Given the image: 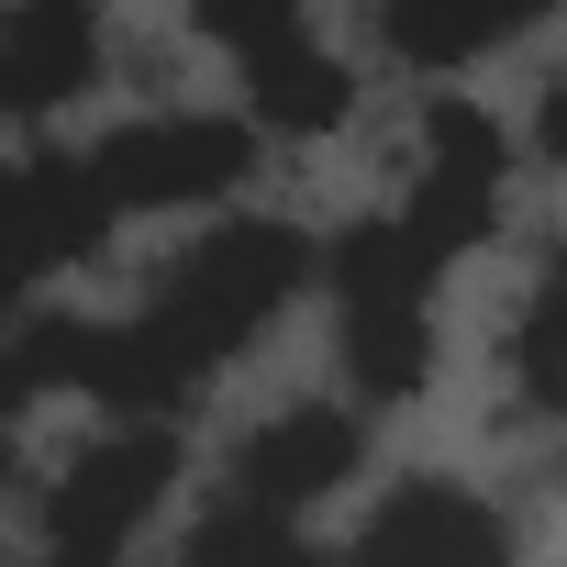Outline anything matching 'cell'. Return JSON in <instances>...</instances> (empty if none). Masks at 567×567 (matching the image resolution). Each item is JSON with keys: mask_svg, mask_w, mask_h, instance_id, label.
Segmentation results:
<instances>
[{"mask_svg": "<svg viewBox=\"0 0 567 567\" xmlns=\"http://www.w3.org/2000/svg\"><path fill=\"white\" fill-rule=\"evenodd\" d=\"M79 167H90L112 223H134V212H212V200H234L256 178V134L234 112H134L101 145H79Z\"/></svg>", "mask_w": 567, "mask_h": 567, "instance_id": "7a4b0ae2", "label": "cell"}, {"mask_svg": "<svg viewBox=\"0 0 567 567\" xmlns=\"http://www.w3.org/2000/svg\"><path fill=\"white\" fill-rule=\"evenodd\" d=\"M112 212L79 167V145H23V156H0V334H12L34 312V290L56 267L101 256Z\"/></svg>", "mask_w": 567, "mask_h": 567, "instance_id": "277c9868", "label": "cell"}, {"mask_svg": "<svg viewBox=\"0 0 567 567\" xmlns=\"http://www.w3.org/2000/svg\"><path fill=\"white\" fill-rule=\"evenodd\" d=\"M512 156H523V145H512L501 112H478V101H434V112H423V167H412V189L390 200V223H401L434 267L478 256V245L501 234Z\"/></svg>", "mask_w": 567, "mask_h": 567, "instance_id": "3957f363", "label": "cell"}, {"mask_svg": "<svg viewBox=\"0 0 567 567\" xmlns=\"http://www.w3.org/2000/svg\"><path fill=\"white\" fill-rule=\"evenodd\" d=\"M178 567H323V545H312L301 523H278V512L223 501V512H200V523H189Z\"/></svg>", "mask_w": 567, "mask_h": 567, "instance_id": "7c38bea8", "label": "cell"}, {"mask_svg": "<svg viewBox=\"0 0 567 567\" xmlns=\"http://www.w3.org/2000/svg\"><path fill=\"white\" fill-rule=\"evenodd\" d=\"M334 312H346V323H334L346 390H357L368 412L423 401V379H434V301H334Z\"/></svg>", "mask_w": 567, "mask_h": 567, "instance_id": "8fae6325", "label": "cell"}, {"mask_svg": "<svg viewBox=\"0 0 567 567\" xmlns=\"http://www.w3.org/2000/svg\"><path fill=\"white\" fill-rule=\"evenodd\" d=\"M368 23H379V45H390L401 68L445 79V68H478V56L545 34V23H556V0H379Z\"/></svg>", "mask_w": 567, "mask_h": 567, "instance_id": "30bf717a", "label": "cell"}, {"mask_svg": "<svg viewBox=\"0 0 567 567\" xmlns=\"http://www.w3.org/2000/svg\"><path fill=\"white\" fill-rule=\"evenodd\" d=\"M12 456H23V401L0 390V489H12Z\"/></svg>", "mask_w": 567, "mask_h": 567, "instance_id": "9a60e30c", "label": "cell"}, {"mask_svg": "<svg viewBox=\"0 0 567 567\" xmlns=\"http://www.w3.org/2000/svg\"><path fill=\"white\" fill-rule=\"evenodd\" d=\"M101 56H112L101 0H12L0 12V123L45 134L68 101L101 90Z\"/></svg>", "mask_w": 567, "mask_h": 567, "instance_id": "ba28073f", "label": "cell"}, {"mask_svg": "<svg viewBox=\"0 0 567 567\" xmlns=\"http://www.w3.org/2000/svg\"><path fill=\"white\" fill-rule=\"evenodd\" d=\"M357 467H368V423H357L346 401H290V412H267V423L234 445V501L301 523V512L334 501Z\"/></svg>", "mask_w": 567, "mask_h": 567, "instance_id": "52a82bcc", "label": "cell"}, {"mask_svg": "<svg viewBox=\"0 0 567 567\" xmlns=\"http://www.w3.org/2000/svg\"><path fill=\"white\" fill-rule=\"evenodd\" d=\"M346 567H512V512L467 478H390Z\"/></svg>", "mask_w": 567, "mask_h": 567, "instance_id": "8992f818", "label": "cell"}, {"mask_svg": "<svg viewBox=\"0 0 567 567\" xmlns=\"http://www.w3.org/2000/svg\"><path fill=\"white\" fill-rule=\"evenodd\" d=\"M34 567H123V556H56V545H45V556H34Z\"/></svg>", "mask_w": 567, "mask_h": 567, "instance_id": "2e32d148", "label": "cell"}, {"mask_svg": "<svg viewBox=\"0 0 567 567\" xmlns=\"http://www.w3.org/2000/svg\"><path fill=\"white\" fill-rule=\"evenodd\" d=\"M167 489H178V423H112V434H90V445L56 467V489H45V545H56V556H123V545L156 523Z\"/></svg>", "mask_w": 567, "mask_h": 567, "instance_id": "5b68a950", "label": "cell"}, {"mask_svg": "<svg viewBox=\"0 0 567 567\" xmlns=\"http://www.w3.org/2000/svg\"><path fill=\"white\" fill-rule=\"evenodd\" d=\"M512 368H523V412L556 423L567 412V278H534L523 334H512Z\"/></svg>", "mask_w": 567, "mask_h": 567, "instance_id": "4fadbf2b", "label": "cell"}, {"mask_svg": "<svg viewBox=\"0 0 567 567\" xmlns=\"http://www.w3.org/2000/svg\"><path fill=\"white\" fill-rule=\"evenodd\" d=\"M245 68V134H290V145H323V134H346L357 123V68L312 34V23H290L278 45H256V56H234Z\"/></svg>", "mask_w": 567, "mask_h": 567, "instance_id": "9c48e42d", "label": "cell"}, {"mask_svg": "<svg viewBox=\"0 0 567 567\" xmlns=\"http://www.w3.org/2000/svg\"><path fill=\"white\" fill-rule=\"evenodd\" d=\"M301 23V0H189V34H212L223 56H256Z\"/></svg>", "mask_w": 567, "mask_h": 567, "instance_id": "5bb4252c", "label": "cell"}, {"mask_svg": "<svg viewBox=\"0 0 567 567\" xmlns=\"http://www.w3.org/2000/svg\"><path fill=\"white\" fill-rule=\"evenodd\" d=\"M301 290H312V234L267 223V212H234V223L189 234V256L156 278L123 323H90L79 401H101L112 423H178V401L212 368H234Z\"/></svg>", "mask_w": 567, "mask_h": 567, "instance_id": "6da1fadb", "label": "cell"}]
</instances>
